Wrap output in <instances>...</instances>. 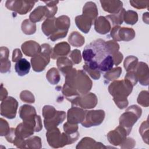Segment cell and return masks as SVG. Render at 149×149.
<instances>
[{
    "label": "cell",
    "mask_w": 149,
    "mask_h": 149,
    "mask_svg": "<svg viewBox=\"0 0 149 149\" xmlns=\"http://www.w3.org/2000/svg\"><path fill=\"white\" fill-rule=\"evenodd\" d=\"M133 86L127 79L115 81L109 85V92L113 97V101L120 109H123L127 105L128 101L126 97L131 93Z\"/></svg>",
    "instance_id": "obj_1"
},
{
    "label": "cell",
    "mask_w": 149,
    "mask_h": 149,
    "mask_svg": "<svg viewBox=\"0 0 149 149\" xmlns=\"http://www.w3.org/2000/svg\"><path fill=\"white\" fill-rule=\"evenodd\" d=\"M141 109L136 105L129 107L119 118L120 126L123 127L127 131V134L131 132L133 125L140 118Z\"/></svg>",
    "instance_id": "obj_2"
},
{
    "label": "cell",
    "mask_w": 149,
    "mask_h": 149,
    "mask_svg": "<svg viewBox=\"0 0 149 149\" xmlns=\"http://www.w3.org/2000/svg\"><path fill=\"white\" fill-rule=\"evenodd\" d=\"M42 52L41 54L36 55L31 59L33 69L34 71L40 72L45 69L49 62V56L52 54V48L49 45L44 44L41 45Z\"/></svg>",
    "instance_id": "obj_3"
},
{
    "label": "cell",
    "mask_w": 149,
    "mask_h": 149,
    "mask_svg": "<svg viewBox=\"0 0 149 149\" xmlns=\"http://www.w3.org/2000/svg\"><path fill=\"white\" fill-rule=\"evenodd\" d=\"M17 105V101L13 97L6 98L1 104V115L8 119L15 118Z\"/></svg>",
    "instance_id": "obj_4"
},
{
    "label": "cell",
    "mask_w": 149,
    "mask_h": 149,
    "mask_svg": "<svg viewBox=\"0 0 149 149\" xmlns=\"http://www.w3.org/2000/svg\"><path fill=\"white\" fill-rule=\"evenodd\" d=\"M105 113L102 110L86 111L83 121L81 123L82 126L86 127L100 125L104 119Z\"/></svg>",
    "instance_id": "obj_5"
},
{
    "label": "cell",
    "mask_w": 149,
    "mask_h": 149,
    "mask_svg": "<svg viewBox=\"0 0 149 149\" xmlns=\"http://www.w3.org/2000/svg\"><path fill=\"white\" fill-rule=\"evenodd\" d=\"M36 1H7L5 6L9 10L19 13L20 15H25L34 6Z\"/></svg>",
    "instance_id": "obj_6"
},
{
    "label": "cell",
    "mask_w": 149,
    "mask_h": 149,
    "mask_svg": "<svg viewBox=\"0 0 149 149\" xmlns=\"http://www.w3.org/2000/svg\"><path fill=\"white\" fill-rule=\"evenodd\" d=\"M111 36L115 41H130L133 39L135 36L134 31L128 27H120L115 26L111 30Z\"/></svg>",
    "instance_id": "obj_7"
},
{
    "label": "cell",
    "mask_w": 149,
    "mask_h": 149,
    "mask_svg": "<svg viewBox=\"0 0 149 149\" xmlns=\"http://www.w3.org/2000/svg\"><path fill=\"white\" fill-rule=\"evenodd\" d=\"M127 134V132L126 130L123 127L119 126L114 130L110 132L108 134L107 137L109 141L111 144L117 146L125 140Z\"/></svg>",
    "instance_id": "obj_8"
},
{
    "label": "cell",
    "mask_w": 149,
    "mask_h": 149,
    "mask_svg": "<svg viewBox=\"0 0 149 149\" xmlns=\"http://www.w3.org/2000/svg\"><path fill=\"white\" fill-rule=\"evenodd\" d=\"M86 112L77 107H72L68 112V122L72 124L81 123L84 119Z\"/></svg>",
    "instance_id": "obj_9"
},
{
    "label": "cell",
    "mask_w": 149,
    "mask_h": 149,
    "mask_svg": "<svg viewBox=\"0 0 149 149\" xmlns=\"http://www.w3.org/2000/svg\"><path fill=\"white\" fill-rule=\"evenodd\" d=\"M22 49L23 53L29 56H35L41 50L39 44L34 41H26L22 45Z\"/></svg>",
    "instance_id": "obj_10"
},
{
    "label": "cell",
    "mask_w": 149,
    "mask_h": 149,
    "mask_svg": "<svg viewBox=\"0 0 149 149\" xmlns=\"http://www.w3.org/2000/svg\"><path fill=\"white\" fill-rule=\"evenodd\" d=\"M65 118V112L64 111H56L54 116L49 119L44 120V126L48 130L49 129L56 127L59 124L61 123Z\"/></svg>",
    "instance_id": "obj_11"
},
{
    "label": "cell",
    "mask_w": 149,
    "mask_h": 149,
    "mask_svg": "<svg viewBox=\"0 0 149 149\" xmlns=\"http://www.w3.org/2000/svg\"><path fill=\"white\" fill-rule=\"evenodd\" d=\"M93 20L84 15L77 16L75 19L76 24L78 29L84 33H87L93 24Z\"/></svg>",
    "instance_id": "obj_12"
},
{
    "label": "cell",
    "mask_w": 149,
    "mask_h": 149,
    "mask_svg": "<svg viewBox=\"0 0 149 149\" xmlns=\"http://www.w3.org/2000/svg\"><path fill=\"white\" fill-rule=\"evenodd\" d=\"M100 2L104 10L109 13H118L122 9V2L119 1H101Z\"/></svg>",
    "instance_id": "obj_13"
},
{
    "label": "cell",
    "mask_w": 149,
    "mask_h": 149,
    "mask_svg": "<svg viewBox=\"0 0 149 149\" xmlns=\"http://www.w3.org/2000/svg\"><path fill=\"white\" fill-rule=\"evenodd\" d=\"M135 69H136L135 72L137 76V79L139 80L141 84L143 86H147L148 84V81H146L144 79V75L148 77V69L147 65L143 62H140L139 65L136 66Z\"/></svg>",
    "instance_id": "obj_14"
},
{
    "label": "cell",
    "mask_w": 149,
    "mask_h": 149,
    "mask_svg": "<svg viewBox=\"0 0 149 149\" xmlns=\"http://www.w3.org/2000/svg\"><path fill=\"white\" fill-rule=\"evenodd\" d=\"M70 50L69 45L66 42H62L57 44L53 48L51 56L53 59L56 58L59 56H65L68 54Z\"/></svg>",
    "instance_id": "obj_15"
},
{
    "label": "cell",
    "mask_w": 149,
    "mask_h": 149,
    "mask_svg": "<svg viewBox=\"0 0 149 149\" xmlns=\"http://www.w3.org/2000/svg\"><path fill=\"white\" fill-rule=\"evenodd\" d=\"M111 29V26L106 17L100 16L95 21V30L101 34L107 33Z\"/></svg>",
    "instance_id": "obj_16"
},
{
    "label": "cell",
    "mask_w": 149,
    "mask_h": 149,
    "mask_svg": "<svg viewBox=\"0 0 149 149\" xmlns=\"http://www.w3.org/2000/svg\"><path fill=\"white\" fill-rule=\"evenodd\" d=\"M30 63L25 58H22L16 62L15 65V70L20 76H23L28 74L30 69Z\"/></svg>",
    "instance_id": "obj_17"
},
{
    "label": "cell",
    "mask_w": 149,
    "mask_h": 149,
    "mask_svg": "<svg viewBox=\"0 0 149 149\" xmlns=\"http://www.w3.org/2000/svg\"><path fill=\"white\" fill-rule=\"evenodd\" d=\"M47 17V9L46 6H39L36 8L30 14V20L32 22L41 21L43 17Z\"/></svg>",
    "instance_id": "obj_18"
},
{
    "label": "cell",
    "mask_w": 149,
    "mask_h": 149,
    "mask_svg": "<svg viewBox=\"0 0 149 149\" xmlns=\"http://www.w3.org/2000/svg\"><path fill=\"white\" fill-rule=\"evenodd\" d=\"M72 65L73 64L70 60L66 57H61L58 59V68L62 72V73L64 74V75H65L71 70Z\"/></svg>",
    "instance_id": "obj_19"
},
{
    "label": "cell",
    "mask_w": 149,
    "mask_h": 149,
    "mask_svg": "<svg viewBox=\"0 0 149 149\" xmlns=\"http://www.w3.org/2000/svg\"><path fill=\"white\" fill-rule=\"evenodd\" d=\"M114 65L113 57L111 55L107 56L99 64L98 69L101 72H108L112 69Z\"/></svg>",
    "instance_id": "obj_20"
},
{
    "label": "cell",
    "mask_w": 149,
    "mask_h": 149,
    "mask_svg": "<svg viewBox=\"0 0 149 149\" xmlns=\"http://www.w3.org/2000/svg\"><path fill=\"white\" fill-rule=\"evenodd\" d=\"M68 41L72 45L76 47H79L84 43V38L77 31H74L71 33L68 38Z\"/></svg>",
    "instance_id": "obj_21"
},
{
    "label": "cell",
    "mask_w": 149,
    "mask_h": 149,
    "mask_svg": "<svg viewBox=\"0 0 149 149\" xmlns=\"http://www.w3.org/2000/svg\"><path fill=\"white\" fill-rule=\"evenodd\" d=\"M125 12V9L122 8L120 11L115 14H112L106 16V18L108 19L110 22H112V25H119L122 24L123 20V15Z\"/></svg>",
    "instance_id": "obj_22"
},
{
    "label": "cell",
    "mask_w": 149,
    "mask_h": 149,
    "mask_svg": "<svg viewBox=\"0 0 149 149\" xmlns=\"http://www.w3.org/2000/svg\"><path fill=\"white\" fill-rule=\"evenodd\" d=\"M46 77L48 81L52 84H57L60 79L59 72L55 68H52L49 70L46 75Z\"/></svg>",
    "instance_id": "obj_23"
},
{
    "label": "cell",
    "mask_w": 149,
    "mask_h": 149,
    "mask_svg": "<svg viewBox=\"0 0 149 149\" xmlns=\"http://www.w3.org/2000/svg\"><path fill=\"white\" fill-rule=\"evenodd\" d=\"M22 30L26 34H34L36 31V24L34 23H31L30 20L26 19L22 22Z\"/></svg>",
    "instance_id": "obj_24"
},
{
    "label": "cell",
    "mask_w": 149,
    "mask_h": 149,
    "mask_svg": "<svg viewBox=\"0 0 149 149\" xmlns=\"http://www.w3.org/2000/svg\"><path fill=\"white\" fill-rule=\"evenodd\" d=\"M123 19L127 24L133 25L135 24L138 20L137 14L134 11L127 10L124 13Z\"/></svg>",
    "instance_id": "obj_25"
},
{
    "label": "cell",
    "mask_w": 149,
    "mask_h": 149,
    "mask_svg": "<svg viewBox=\"0 0 149 149\" xmlns=\"http://www.w3.org/2000/svg\"><path fill=\"white\" fill-rule=\"evenodd\" d=\"M137 61L138 59L136 57L133 56H129L127 57L124 62V68L126 71L128 72L129 70H133L137 66Z\"/></svg>",
    "instance_id": "obj_26"
},
{
    "label": "cell",
    "mask_w": 149,
    "mask_h": 149,
    "mask_svg": "<svg viewBox=\"0 0 149 149\" xmlns=\"http://www.w3.org/2000/svg\"><path fill=\"white\" fill-rule=\"evenodd\" d=\"M121 73L122 69L120 67H118L107 72L104 74V77L109 80H113L118 78Z\"/></svg>",
    "instance_id": "obj_27"
},
{
    "label": "cell",
    "mask_w": 149,
    "mask_h": 149,
    "mask_svg": "<svg viewBox=\"0 0 149 149\" xmlns=\"http://www.w3.org/2000/svg\"><path fill=\"white\" fill-rule=\"evenodd\" d=\"M20 99L26 102L33 103L34 102V95L29 91H23L20 94Z\"/></svg>",
    "instance_id": "obj_28"
},
{
    "label": "cell",
    "mask_w": 149,
    "mask_h": 149,
    "mask_svg": "<svg viewBox=\"0 0 149 149\" xmlns=\"http://www.w3.org/2000/svg\"><path fill=\"white\" fill-rule=\"evenodd\" d=\"M70 57L71 58L73 62L76 64L80 63L81 61L80 52V51H79L77 49L73 50L72 52V53L70 55Z\"/></svg>",
    "instance_id": "obj_29"
},
{
    "label": "cell",
    "mask_w": 149,
    "mask_h": 149,
    "mask_svg": "<svg viewBox=\"0 0 149 149\" xmlns=\"http://www.w3.org/2000/svg\"><path fill=\"white\" fill-rule=\"evenodd\" d=\"M22 56V54L19 49H15L13 52L12 56V61L13 62H17Z\"/></svg>",
    "instance_id": "obj_30"
}]
</instances>
